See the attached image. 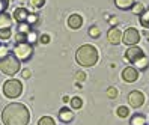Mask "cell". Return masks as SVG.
Masks as SVG:
<instances>
[{
	"mask_svg": "<svg viewBox=\"0 0 149 125\" xmlns=\"http://www.w3.org/2000/svg\"><path fill=\"white\" fill-rule=\"evenodd\" d=\"M29 121L30 112L21 103H11L3 109L2 122L5 125H27Z\"/></svg>",
	"mask_w": 149,
	"mask_h": 125,
	"instance_id": "cell-1",
	"label": "cell"
},
{
	"mask_svg": "<svg viewBox=\"0 0 149 125\" xmlns=\"http://www.w3.org/2000/svg\"><path fill=\"white\" fill-rule=\"evenodd\" d=\"M71 107H72V109H75V110L81 109V107H83V101H81V98H80V96H74L72 100H71Z\"/></svg>",
	"mask_w": 149,
	"mask_h": 125,
	"instance_id": "cell-23",
	"label": "cell"
},
{
	"mask_svg": "<svg viewBox=\"0 0 149 125\" xmlns=\"http://www.w3.org/2000/svg\"><path fill=\"white\" fill-rule=\"evenodd\" d=\"M143 54H145L143 50H142V48H139L137 45L128 47V50L125 51V60L130 62V64H134V62H136L139 57H142Z\"/></svg>",
	"mask_w": 149,
	"mask_h": 125,
	"instance_id": "cell-8",
	"label": "cell"
},
{
	"mask_svg": "<svg viewBox=\"0 0 149 125\" xmlns=\"http://www.w3.org/2000/svg\"><path fill=\"white\" fill-rule=\"evenodd\" d=\"M38 125H56V122L51 116H42L38 122Z\"/></svg>",
	"mask_w": 149,
	"mask_h": 125,
	"instance_id": "cell-22",
	"label": "cell"
},
{
	"mask_svg": "<svg viewBox=\"0 0 149 125\" xmlns=\"http://www.w3.org/2000/svg\"><path fill=\"white\" fill-rule=\"evenodd\" d=\"M106 94H107V96H109V98L115 100V98H118V94H119V92H118V89H116V87L110 86V87L107 89V92H106Z\"/></svg>",
	"mask_w": 149,
	"mask_h": 125,
	"instance_id": "cell-27",
	"label": "cell"
},
{
	"mask_svg": "<svg viewBox=\"0 0 149 125\" xmlns=\"http://www.w3.org/2000/svg\"><path fill=\"white\" fill-rule=\"evenodd\" d=\"M122 78L127 83H134L139 78V71L134 66H127L124 71H122Z\"/></svg>",
	"mask_w": 149,
	"mask_h": 125,
	"instance_id": "cell-9",
	"label": "cell"
},
{
	"mask_svg": "<svg viewBox=\"0 0 149 125\" xmlns=\"http://www.w3.org/2000/svg\"><path fill=\"white\" fill-rule=\"evenodd\" d=\"M26 23H27L29 26H32V24H35V23H38V15H36V14H29Z\"/></svg>",
	"mask_w": 149,
	"mask_h": 125,
	"instance_id": "cell-29",
	"label": "cell"
},
{
	"mask_svg": "<svg viewBox=\"0 0 149 125\" xmlns=\"http://www.w3.org/2000/svg\"><path fill=\"white\" fill-rule=\"evenodd\" d=\"M57 118H59L60 122L69 124L74 119V113H72V110H69L68 107H62V109L59 110V113H57Z\"/></svg>",
	"mask_w": 149,
	"mask_h": 125,
	"instance_id": "cell-11",
	"label": "cell"
},
{
	"mask_svg": "<svg viewBox=\"0 0 149 125\" xmlns=\"http://www.w3.org/2000/svg\"><path fill=\"white\" fill-rule=\"evenodd\" d=\"M148 39H149V33H148Z\"/></svg>",
	"mask_w": 149,
	"mask_h": 125,
	"instance_id": "cell-36",
	"label": "cell"
},
{
	"mask_svg": "<svg viewBox=\"0 0 149 125\" xmlns=\"http://www.w3.org/2000/svg\"><path fill=\"white\" fill-rule=\"evenodd\" d=\"M11 35H12L11 27L0 29V41H6V39H9V38H11Z\"/></svg>",
	"mask_w": 149,
	"mask_h": 125,
	"instance_id": "cell-21",
	"label": "cell"
},
{
	"mask_svg": "<svg viewBox=\"0 0 149 125\" xmlns=\"http://www.w3.org/2000/svg\"><path fill=\"white\" fill-rule=\"evenodd\" d=\"M36 41H38V32L32 29L27 35H26V42L30 44V45H33V44L36 42Z\"/></svg>",
	"mask_w": 149,
	"mask_h": 125,
	"instance_id": "cell-19",
	"label": "cell"
},
{
	"mask_svg": "<svg viewBox=\"0 0 149 125\" xmlns=\"http://www.w3.org/2000/svg\"><path fill=\"white\" fill-rule=\"evenodd\" d=\"M128 103H130L131 107L139 109V107H142L143 103H145V95L140 92V91H133V92H130V95H128Z\"/></svg>",
	"mask_w": 149,
	"mask_h": 125,
	"instance_id": "cell-7",
	"label": "cell"
},
{
	"mask_svg": "<svg viewBox=\"0 0 149 125\" xmlns=\"http://www.w3.org/2000/svg\"><path fill=\"white\" fill-rule=\"evenodd\" d=\"M0 71L5 75H9V77L15 75L20 71V60L17 57H14L12 54H9L3 60H0Z\"/></svg>",
	"mask_w": 149,
	"mask_h": 125,
	"instance_id": "cell-4",
	"label": "cell"
},
{
	"mask_svg": "<svg viewBox=\"0 0 149 125\" xmlns=\"http://www.w3.org/2000/svg\"><path fill=\"white\" fill-rule=\"evenodd\" d=\"M39 42H41V44H48V42H50V36H48V35H41Z\"/></svg>",
	"mask_w": 149,
	"mask_h": 125,
	"instance_id": "cell-33",
	"label": "cell"
},
{
	"mask_svg": "<svg viewBox=\"0 0 149 125\" xmlns=\"http://www.w3.org/2000/svg\"><path fill=\"white\" fill-rule=\"evenodd\" d=\"M136 3V0H115V5L122 11H127L131 9V6Z\"/></svg>",
	"mask_w": 149,
	"mask_h": 125,
	"instance_id": "cell-16",
	"label": "cell"
},
{
	"mask_svg": "<svg viewBox=\"0 0 149 125\" xmlns=\"http://www.w3.org/2000/svg\"><path fill=\"white\" fill-rule=\"evenodd\" d=\"M9 2H11V0H0V14H3V12L8 9Z\"/></svg>",
	"mask_w": 149,
	"mask_h": 125,
	"instance_id": "cell-31",
	"label": "cell"
},
{
	"mask_svg": "<svg viewBox=\"0 0 149 125\" xmlns=\"http://www.w3.org/2000/svg\"><path fill=\"white\" fill-rule=\"evenodd\" d=\"M12 21H14L12 15L6 14V12L0 14V29H6V27H11V26H12Z\"/></svg>",
	"mask_w": 149,
	"mask_h": 125,
	"instance_id": "cell-14",
	"label": "cell"
},
{
	"mask_svg": "<svg viewBox=\"0 0 149 125\" xmlns=\"http://www.w3.org/2000/svg\"><path fill=\"white\" fill-rule=\"evenodd\" d=\"M107 38H109V42L113 44V45H118V44L122 42V32L118 29V27H111L107 33Z\"/></svg>",
	"mask_w": 149,
	"mask_h": 125,
	"instance_id": "cell-10",
	"label": "cell"
},
{
	"mask_svg": "<svg viewBox=\"0 0 149 125\" xmlns=\"http://www.w3.org/2000/svg\"><path fill=\"white\" fill-rule=\"evenodd\" d=\"M12 56L17 57L20 62H27L33 56V45H30V44H27V42L15 44V47L12 50Z\"/></svg>",
	"mask_w": 149,
	"mask_h": 125,
	"instance_id": "cell-5",
	"label": "cell"
},
{
	"mask_svg": "<svg viewBox=\"0 0 149 125\" xmlns=\"http://www.w3.org/2000/svg\"><path fill=\"white\" fill-rule=\"evenodd\" d=\"M9 54H11V50H9V47H8L6 44L0 42V60H3L5 57H8Z\"/></svg>",
	"mask_w": 149,
	"mask_h": 125,
	"instance_id": "cell-20",
	"label": "cell"
},
{
	"mask_svg": "<svg viewBox=\"0 0 149 125\" xmlns=\"http://www.w3.org/2000/svg\"><path fill=\"white\" fill-rule=\"evenodd\" d=\"M81 24H83V18H81V15H78V14H72V15H69V18H68V26L71 29L77 30V29H80L81 27Z\"/></svg>",
	"mask_w": 149,
	"mask_h": 125,
	"instance_id": "cell-13",
	"label": "cell"
},
{
	"mask_svg": "<svg viewBox=\"0 0 149 125\" xmlns=\"http://www.w3.org/2000/svg\"><path fill=\"white\" fill-rule=\"evenodd\" d=\"M30 30H32V26H29L27 23H20V24H18V32H20V33L27 35Z\"/></svg>",
	"mask_w": 149,
	"mask_h": 125,
	"instance_id": "cell-24",
	"label": "cell"
},
{
	"mask_svg": "<svg viewBox=\"0 0 149 125\" xmlns=\"http://www.w3.org/2000/svg\"><path fill=\"white\" fill-rule=\"evenodd\" d=\"M116 113H118L119 118H127V116L130 115V110H128V107H125V105H120V107H118Z\"/></svg>",
	"mask_w": 149,
	"mask_h": 125,
	"instance_id": "cell-25",
	"label": "cell"
},
{
	"mask_svg": "<svg viewBox=\"0 0 149 125\" xmlns=\"http://www.w3.org/2000/svg\"><path fill=\"white\" fill-rule=\"evenodd\" d=\"M75 60L78 65H81L84 68L93 66L98 62V50L91 44H84L75 53Z\"/></svg>",
	"mask_w": 149,
	"mask_h": 125,
	"instance_id": "cell-2",
	"label": "cell"
},
{
	"mask_svg": "<svg viewBox=\"0 0 149 125\" xmlns=\"http://www.w3.org/2000/svg\"><path fill=\"white\" fill-rule=\"evenodd\" d=\"M77 80H78V82H84V80H86V74L81 73V71H80V73H77Z\"/></svg>",
	"mask_w": 149,
	"mask_h": 125,
	"instance_id": "cell-35",
	"label": "cell"
},
{
	"mask_svg": "<svg viewBox=\"0 0 149 125\" xmlns=\"http://www.w3.org/2000/svg\"><path fill=\"white\" fill-rule=\"evenodd\" d=\"M30 5L33 8H36V9H39V8H42L45 5V0H30Z\"/></svg>",
	"mask_w": 149,
	"mask_h": 125,
	"instance_id": "cell-30",
	"label": "cell"
},
{
	"mask_svg": "<svg viewBox=\"0 0 149 125\" xmlns=\"http://www.w3.org/2000/svg\"><path fill=\"white\" fill-rule=\"evenodd\" d=\"M21 75H23L24 78H30L32 71H30V69H23V71H21Z\"/></svg>",
	"mask_w": 149,
	"mask_h": 125,
	"instance_id": "cell-34",
	"label": "cell"
},
{
	"mask_svg": "<svg viewBox=\"0 0 149 125\" xmlns=\"http://www.w3.org/2000/svg\"><path fill=\"white\" fill-rule=\"evenodd\" d=\"M133 65H136V69L145 71V69H148V66H149V59H148V56H146V54H143L142 57H139Z\"/></svg>",
	"mask_w": 149,
	"mask_h": 125,
	"instance_id": "cell-15",
	"label": "cell"
},
{
	"mask_svg": "<svg viewBox=\"0 0 149 125\" xmlns=\"http://www.w3.org/2000/svg\"><path fill=\"white\" fill-rule=\"evenodd\" d=\"M130 125H146V118L140 113H136L130 121Z\"/></svg>",
	"mask_w": 149,
	"mask_h": 125,
	"instance_id": "cell-17",
	"label": "cell"
},
{
	"mask_svg": "<svg viewBox=\"0 0 149 125\" xmlns=\"http://www.w3.org/2000/svg\"><path fill=\"white\" fill-rule=\"evenodd\" d=\"M3 94L6 98L9 100H15L23 94V84L20 80H15V78H9L6 80L5 84H3Z\"/></svg>",
	"mask_w": 149,
	"mask_h": 125,
	"instance_id": "cell-3",
	"label": "cell"
},
{
	"mask_svg": "<svg viewBox=\"0 0 149 125\" xmlns=\"http://www.w3.org/2000/svg\"><path fill=\"white\" fill-rule=\"evenodd\" d=\"M15 41H17V44H20V42H26V35H23V33H17L15 35Z\"/></svg>",
	"mask_w": 149,
	"mask_h": 125,
	"instance_id": "cell-32",
	"label": "cell"
},
{
	"mask_svg": "<svg viewBox=\"0 0 149 125\" xmlns=\"http://www.w3.org/2000/svg\"><path fill=\"white\" fill-rule=\"evenodd\" d=\"M27 15H29V12H27V9H26V8H17V9L14 11L12 18L20 24V23H26V20H27Z\"/></svg>",
	"mask_w": 149,
	"mask_h": 125,
	"instance_id": "cell-12",
	"label": "cell"
},
{
	"mask_svg": "<svg viewBox=\"0 0 149 125\" xmlns=\"http://www.w3.org/2000/svg\"><path fill=\"white\" fill-rule=\"evenodd\" d=\"M89 35H91L92 38H100L101 30L96 27V26H91V27H89Z\"/></svg>",
	"mask_w": 149,
	"mask_h": 125,
	"instance_id": "cell-28",
	"label": "cell"
},
{
	"mask_svg": "<svg viewBox=\"0 0 149 125\" xmlns=\"http://www.w3.org/2000/svg\"><path fill=\"white\" fill-rule=\"evenodd\" d=\"M131 11H133L134 14H137V15H140V14L145 11V8H143L142 3H134L133 6H131Z\"/></svg>",
	"mask_w": 149,
	"mask_h": 125,
	"instance_id": "cell-26",
	"label": "cell"
},
{
	"mask_svg": "<svg viewBox=\"0 0 149 125\" xmlns=\"http://www.w3.org/2000/svg\"><path fill=\"white\" fill-rule=\"evenodd\" d=\"M139 21H140V24H142L145 29H149V9H146V11H143L142 14H140Z\"/></svg>",
	"mask_w": 149,
	"mask_h": 125,
	"instance_id": "cell-18",
	"label": "cell"
},
{
	"mask_svg": "<svg viewBox=\"0 0 149 125\" xmlns=\"http://www.w3.org/2000/svg\"><path fill=\"white\" fill-rule=\"evenodd\" d=\"M140 41V33L134 27H128L125 33H122V42H125L128 47L137 45V42Z\"/></svg>",
	"mask_w": 149,
	"mask_h": 125,
	"instance_id": "cell-6",
	"label": "cell"
}]
</instances>
